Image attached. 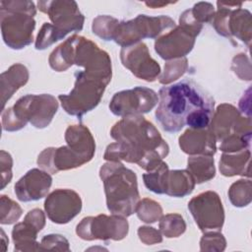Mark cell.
Segmentation results:
<instances>
[{
  "label": "cell",
  "instance_id": "obj_22",
  "mask_svg": "<svg viewBox=\"0 0 252 252\" xmlns=\"http://www.w3.org/2000/svg\"><path fill=\"white\" fill-rule=\"evenodd\" d=\"M29 79L28 69L22 64H15L1 75L2 87V104L3 107L6 100L9 99L13 94L22 86H24Z\"/></svg>",
  "mask_w": 252,
  "mask_h": 252
},
{
  "label": "cell",
  "instance_id": "obj_23",
  "mask_svg": "<svg viewBox=\"0 0 252 252\" xmlns=\"http://www.w3.org/2000/svg\"><path fill=\"white\" fill-rule=\"evenodd\" d=\"M188 171L196 183H203L212 179L216 174L214 158L212 156L190 157L188 158Z\"/></svg>",
  "mask_w": 252,
  "mask_h": 252
},
{
  "label": "cell",
  "instance_id": "obj_31",
  "mask_svg": "<svg viewBox=\"0 0 252 252\" xmlns=\"http://www.w3.org/2000/svg\"><path fill=\"white\" fill-rule=\"evenodd\" d=\"M251 136H242L231 134L221 141L220 146V151L223 153H236L246 149H250Z\"/></svg>",
  "mask_w": 252,
  "mask_h": 252
},
{
  "label": "cell",
  "instance_id": "obj_6",
  "mask_svg": "<svg viewBox=\"0 0 252 252\" xmlns=\"http://www.w3.org/2000/svg\"><path fill=\"white\" fill-rule=\"evenodd\" d=\"M1 30L5 43L13 49H22L32 41L36 13L32 1H1Z\"/></svg>",
  "mask_w": 252,
  "mask_h": 252
},
{
  "label": "cell",
  "instance_id": "obj_21",
  "mask_svg": "<svg viewBox=\"0 0 252 252\" xmlns=\"http://www.w3.org/2000/svg\"><path fill=\"white\" fill-rule=\"evenodd\" d=\"M250 149L236 153H224L220 160V170L224 176L247 175L249 174Z\"/></svg>",
  "mask_w": 252,
  "mask_h": 252
},
{
  "label": "cell",
  "instance_id": "obj_36",
  "mask_svg": "<svg viewBox=\"0 0 252 252\" xmlns=\"http://www.w3.org/2000/svg\"><path fill=\"white\" fill-rule=\"evenodd\" d=\"M170 3L171 2H145V4L147 6H150L152 8H159V7H162V6H166Z\"/></svg>",
  "mask_w": 252,
  "mask_h": 252
},
{
  "label": "cell",
  "instance_id": "obj_30",
  "mask_svg": "<svg viewBox=\"0 0 252 252\" xmlns=\"http://www.w3.org/2000/svg\"><path fill=\"white\" fill-rule=\"evenodd\" d=\"M187 69V59L185 57L168 61L164 65V73L159 77L161 84H169L182 76Z\"/></svg>",
  "mask_w": 252,
  "mask_h": 252
},
{
  "label": "cell",
  "instance_id": "obj_3",
  "mask_svg": "<svg viewBox=\"0 0 252 252\" xmlns=\"http://www.w3.org/2000/svg\"><path fill=\"white\" fill-rule=\"evenodd\" d=\"M67 146L45 149L37 158V164L50 173L81 166L90 161L95 152L94 140L84 125L69 126L65 132Z\"/></svg>",
  "mask_w": 252,
  "mask_h": 252
},
{
  "label": "cell",
  "instance_id": "obj_7",
  "mask_svg": "<svg viewBox=\"0 0 252 252\" xmlns=\"http://www.w3.org/2000/svg\"><path fill=\"white\" fill-rule=\"evenodd\" d=\"M75 76L73 90L68 94H60L58 98L68 114L81 117L99 103L108 83L85 70L77 72Z\"/></svg>",
  "mask_w": 252,
  "mask_h": 252
},
{
  "label": "cell",
  "instance_id": "obj_28",
  "mask_svg": "<svg viewBox=\"0 0 252 252\" xmlns=\"http://www.w3.org/2000/svg\"><path fill=\"white\" fill-rule=\"evenodd\" d=\"M63 37V34L53 25L44 23L37 34L35 40V48L43 50L54 42L62 39Z\"/></svg>",
  "mask_w": 252,
  "mask_h": 252
},
{
  "label": "cell",
  "instance_id": "obj_24",
  "mask_svg": "<svg viewBox=\"0 0 252 252\" xmlns=\"http://www.w3.org/2000/svg\"><path fill=\"white\" fill-rule=\"evenodd\" d=\"M168 171V166L161 161L159 165L152 171H148L143 175L146 187L157 194H164V180Z\"/></svg>",
  "mask_w": 252,
  "mask_h": 252
},
{
  "label": "cell",
  "instance_id": "obj_1",
  "mask_svg": "<svg viewBox=\"0 0 252 252\" xmlns=\"http://www.w3.org/2000/svg\"><path fill=\"white\" fill-rule=\"evenodd\" d=\"M215 100L201 86L192 80H182L162 87L158 92L156 118L168 133H176L185 125L191 129L210 126Z\"/></svg>",
  "mask_w": 252,
  "mask_h": 252
},
{
  "label": "cell",
  "instance_id": "obj_15",
  "mask_svg": "<svg viewBox=\"0 0 252 252\" xmlns=\"http://www.w3.org/2000/svg\"><path fill=\"white\" fill-rule=\"evenodd\" d=\"M122 64L136 77L148 82L155 81L160 73V67L149 53L145 43L122 47L120 52Z\"/></svg>",
  "mask_w": 252,
  "mask_h": 252
},
{
  "label": "cell",
  "instance_id": "obj_4",
  "mask_svg": "<svg viewBox=\"0 0 252 252\" xmlns=\"http://www.w3.org/2000/svg\"><path fill=\"white\" fill-rule=\"evenodd\" d=\"M106 195L107 209L113 215L129 217L140 200L137 176L120 161L104 163L99 170Z\"/></svg>",
  "mask_w": 252,
  "mask_h": 252
},
{
  "label": "cell",
  "instance_id": "obj_25",
  "mask_svg": "<svg viewBox=\"0 0 252 252\" xmlns=\"http://www.w3.org/2000/svg\"><path fill=\"white\" fill-rule=\"evenodd\" d=\"M230 202L235 207H245L251 202V181L238 180L234 182L228 191Z\"/></svg>",
  "mask_w": 252,
  "mask_h": 252
},
{
  "label": "cell",
  "instance_id": "obj_14",
  "mask_svg": "<svg viewBox=\"0 0 252 252\" xmlns=\"http://www.w3.org/2000/svg\"><path fill=\"white\" fill-rule=\"evenodd\" d=\"M44 209L51 221L67 223L80 213L82 200L73 190L57 189L46 198Z\"/></svg>",
  "mask_w": 252,
  "mask_h": 252
},
{
  "label": "cell",
  "instance_id": "obj_16",
  "mask_svg": "<svg viewBox=\"0 0 252 252\" xmlns=\"http://www.w3.org/2000/svg\"><path fill=\"white\" fill-rule=\"evenodd\" d=\"M197 35L184 26L175 27L174 30L157 39L156 52L165 60L183 58L192 50Z\"/></svg>",
  "mask_w": 252,
  "mask_h": 252
},
{
  "label": "cell",
  "instance_id": "obj_35",
  "mask_svg": "<svg viewBox=\"0 0 252 252\" xmlns=\"http://www.w3.org/2000/svg\"><path fill=\"white\" fill-rule=\"evenodd\" d=\"M25 220L31 222L33 224L38 230H41L42 227L44 226L45 223V218L41 210L39 209H34L32 211H30L28 215L25 218Z\"/></svg>",
  "mask_w": 252,
  "mask_h": 252
},
{
  "label": "cell",
  "instance_id": "obj_34",
  "mask_svg": "<svg viewBox=\"0 0 252 252\" xmlns=\"http://www.w3.org/2000/svg\"><path fill=\"white\" fill-rule=\"evenodd\" d=\"M138 234L140 236V239L148 244L161 241V236H160L159 232L158 230H156L154 227L141 226V227H139Z\"/></svg>",
  "mask_w": 252,
  "mask_h": 252
},
{
  "label": "cell",
  "instance_id": "obj_5",
  "mask_svg": "<svg viewBox=\"0 0 252 252\" xmlns=\"http://www.w3.org/2000/svg\"><path fill=\"white\" fill-rule=\"evenodd\" d=\"M58 109V102L51 94H27L2 113L3 130L17 131L31 122L35 128L49 125Z\"/></svg>",
  "mask_w": 252,
  "mask_h": 252
},
{
  "label": "cell",
  "instance_id": "obj_10",
  "mask_svg": "<svg viewBox=\"0 0 252 252\" xmlns=\"http://www.w3.org/2000/svg\"><path fill=\"white\" fill-rule=\"evenodd\" d=\"M128 222L123 216L99 215L82 220L77 225V234L86 240L93 239H123L128 232Z\"/></svg>",
  "mask_w": 252,
  "mask_h": 252
},
{
  "label": "cell",
  "instance_id": "obj_27",
  "mask_svg": "<svg viewBox=\"0 0 252 252\" xmlns=\"http://www.w3.org/2000/svg\"><path fill=\"white\" fill-rule=\"evenodd\" d=\"M159 227L166 237H177L184 232L186 225L181 216L171 214L161 219Z\"/></svg>",
  "mask_w": 252,
  "mask_h": 252
},
{
  "label": "cell",
  "instance_id": "obj_19",
  "mask_svg": "<svg viewBox=\"0 0 252 252\" xmlns=\"http://www.w3.org/2000/svg\"><path fill=\"white\" fill-rule=\"evenodd\" d=\"M239 117L240 113L233 105L222 103L219 105L217 111L214 112L209 129L216 140L221 142L227 136L234 133Z\"/></svg>",
  "mask_w": 252,
  "mask_h": 252
},
{
  "label": "cell",
  "instance_id": "obj_32",
  "mask_svg": "<svg viewBox=\"0 0 252 252\" xmlns=\"http://www.w3.org/2000/svg\"><path fill=\"white\" fill-rule=\"evenodd\" d=\"M191 12L196 21L201 24L205 22H211L215 16L214 7L209 2H199L195 4L191 9Z\"/></svg>",
  "mask_w": 252,
  "mask_h": 252
},
{
  "label": "cell",
  "instance_id": "obj_18",
  "mask_svg": "<svg viewBox=\"0 0 252 252\" xmlns=\"http://www.w3.org/2000/svg\"><path fill=\"white\" fill-rule=\"evenodd\" d=\"M216 138L210 129H187L179 137L181 150L188 155L214 156L216 153Z\"/></svg>",
  "mask_w": 252,
  "mask_h": 252
},
{
  "label": "cell",
  "instance_id": "obj_8",
  "mask_svg": "<svg viewBox=\"0 0 252 252\" xmlns=\"http://www.w3.org/2000/svg\"><path fill=\"white\" fill-rule=\"evenodd\" d=\"M175 27V22L167 16L138 15L133 20L121 22L117 25L113 40L122 47H128L143 38H156L166 30Z\"/></svg>",
  "mask_w": 252,
  "mask_h": 252
},
{
  "label": "cell",
  "instance_id": "obj_26",
  "mask_svg": "<svg viewBox=\"0 0 252 252\" xmlns=\"http://www.w3.org/2000/svg\"><path fill=\"white\" fill-rule=\"evenodd\" d=\"M119 22L110 16H98L93 22V32L104 40H112Z\"/></svg>",
  "mask_w": 252,
  "mask_h": 252
},
{
  "label": "cell",
  "instance_id": "obj_12",
  "mask_svg": "<svg viewBox=\"0 0 252 252\" xmlns=\"http://www.w3.org/2000/svg\"><path fill=\"white\" fill-rule=\"evenodd\" d=\"M188 209L202 231L221 228L224 211L216 192L207 191L194 197L188 203Z\"/></svg>",
  "mask_w": 252,
  "mask_h": 252
},
{
  "label": "cell",
  "instance_id": "obj_2",
  "mask_svg": "<svg viewBox=\"0 0 252 252\" xmlns=\"http://www.w3.org/2000/svg\"><path fill=\"white\" fill-rule=\"evenodd\" d=\"M116 143L107 146L104 159L135 162L147 171L157 168L169 147L157 128L141 115L123 117L110 132Z\"/></svg>",
  "mask_w": 252,
  "mask_h": 252
},
{
  "label": "cell",
  "instance_id": "obj_17",
  "mask_svg": "<svg viewBox=\"0 0 252 252\" xmlns=\"http://www.w3.org/2000/svg\"><path fill=\"white\" fill-rule=\"evenodd\" d=\"M52 184L51 176L42 170H29L15 185V193L23 202L37 201L43 198Z\"/></svg>",
  "mask_w": 252,
  "mask_h": 252
},
{
  "label": "cell",
  "instance_id": "obj_29",
  "mask_svg": "<svg viewBox=\"0 0 252 252\" xmlns=\"http://www.w3.org/2000/svg\"><path fill=\"white\" fill-rule=\"evenodd\" d=\"M136 213L138 218L143 221L155 222L161 216L162 210L158 203L150 199H144L142 202L138 203Z\"/></svg>",
  "mask_w": 252,
  "mask_h": 252
},
{
  "label": "cell",
  "instance_id": "obj_9",
  "mask_svg": "<svg viewBox=\"0 0 252 252\" xmlns=\"http://www.w3.org/2000/svg\"><path fill=\"white\" fill-rule=\"evenodd\" d=\"M238 4L217 2L218 11L212 22L219 34L230 40H232V36H235L249 47L251 42V13L240 7L231 9Z\"/></svg>",
  "mask_w": 252,
  "mask_h": 252
},
{
  "label": "cell",
  "instance_id": "obj_11",
  "mask_svg": "<svg viewBox=\"0 0 252 252\" xmlns=\"http://www.w3.org/2000/svg\"><path fill=\"white\" fill-rule=\"evenodd\" d=\"M158 102L157 93L149 88L136 87L116 93L110 103V111L117 116L140 115L151 111Z\"/></svg>",
  "mask_w": 252,
  "mask_h": 252
},
{
  "label": "cell",
  "instance_id": "obj_20",
  "mask_svg": "<svg viewBox=\"0 0 252 252\" xmlns=\"http://www.w3.org/2000/svg\"><path fill=\"white\" fill-rule=\"evenodd\" d=\"M195 183L188 170H168L164 180V194L172 197H184L193 191Z\"/></svg>",
  "mask_w": 252,
  "mask_h": 252
},
{
  "label": "cell",
  "instance_id": "obj_13",
  "mask_svg": "<svg viewBox=\"0 0 252 252\" xmlns=\"http://www.w3.org/2000/svg\"><path fill=\"white\" fill-rule=\"evenodd\" d=\"M37 7L49 16L63 36L70 32L82 31L85 18L75 1H38Z\"/></svg>",
  "mask_w": 252,
  "mask_h": 252
},
{
  "label": "cell",
  "instance_id": "obj_33",
  "mask_svg": "<svg viewBox=\"0 0 252 252\" xmlns=\"http://www.w3.org/2000/svg\"><path fill=\"white\" fill-rule=\"evenodd\" d=\"M6 197V196H5ZM6 201H7V204L8 206H6L5 202L1 200V204L3 206H5L7 208V212L8 213V216L3 220H1V223H6V224H9V223H12L14 221H16L22 215V210L21 208L19 207V205L15 202H13L11 199L9 198H6Z\"/></svg>",
  "mask_w": 252,
  "mask_h": 252
}]
</instances>
